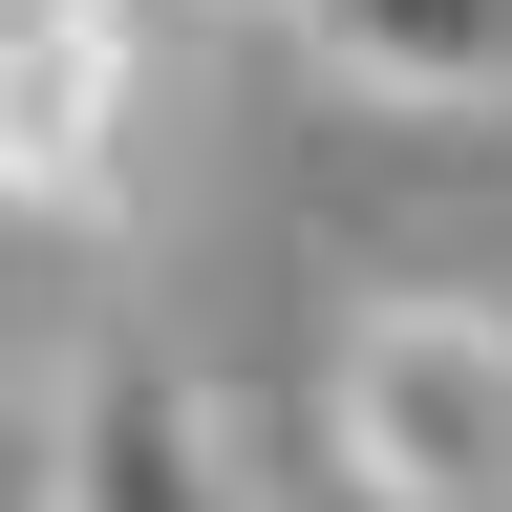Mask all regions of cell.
<instances>
[{
	"mask_svg": "<svg viewBox=\"0 0 512 512\" xmlns=\"http://www.w3.org/2000/svg\"><path fill=\"white\" fill-rule=\"evenodd\" d=\"M320 448L363 512H512V320L491 299H363L320 342Z\"/></svg>",
	"mask_w": 512,
	"mask_h": 512,
	"instance_id": "1",
	"label": "cell"
},
{
	"mask_svg": "<svg viewBox=\"0 0 512 512\" xmlns=\"http://www.w3.org/2000/svg\"><path fill=\"white\" fill-rule=\"evenodd\" d=\"M43 512H256L235 406L192 363H150V342H86L64 406H43Z\"/></svg>",
	"mask_w": 512,
	"mask_h": 512,
	"instance_id": "3",
	"label": "cell"
},
{
	"mask_svg": "<svg viewBox=\"0 0 512 512\" xmlns=\"http://www.w3.org/2000/svg\"><path fill=\"white\" fill-rule=\"evenodd\" d=\"M192 22H299V0H192Z\"/></svg>",
	"mask_w": 512,
	"mask_h": 512,
	"instance_id": "6",
	"label": "cell"
},
{
	"mask_svg": "<svg viewBox=\"0 0 512 512\" xmlns=\"http://www.w3.org/2000/svg\"><path fill=\"white\" fill-rule=\"evenodd\" d=\"M320 86L406 107V128H491L512 107V0H299Z\"/></svg>",
	"mask_w": 512,
	"mask_h": 512,
	"instance_id": "4",
	"label": "cell"
},
{
	"mask_svg": "<svg viewBox=\"0 0 512 512\" xmlns=\"http://www.w3.org/2000/svg\"><path fill=\"white\" fill-rule=\"evenodd\" d=\"M22 363H43V235L0 214V384H22Z\"/></svg>",
	"mask_w": 512,
	"mask_h": 512,
	"instance_id": "5",
	"label": "cell"
},
{
	"mask_svg": "<svg viewBox=\"0 0 512 512\" xmlns=\"http://www.w3.org/2000/svg\"><path fill=\"white\" fill-rule=\"evenodd\" d=\"M128 128H150V0H0V214L107 235Z\"/></svg>",
	"mask_w": 512,
	"mask_h": 512,
	"instance_id": "2",
	"label": "cell"
}]
</instances>
